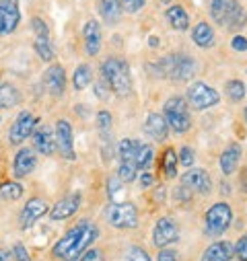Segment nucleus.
<instances>
[{
  "label": "nucleus",
  "instance_id": "obj_34",
  "mask_svg": "<svg viewBox=\"0 0 247 261\" xmlns=\"http://www.w3.org/2000/svg\"><path fill=\"white\" fill-rule=\"evenodd\" d=\"M227 97L231 101H241L245 97V85L241 81H237V79H231L227 83Z\"/></svg>",
  "mask_w": 247,
  "mask_h": 261
},
{
  "label": "nucleus",
  "instance_id": "obj_29",
  "mask_svg": "<svg viewBox=\"0 0 247 261\" xmlns=\"http://www.w3.org/2000/svg\"><path fill=\"white\" fill-rule=\"evenodd\" d=\"M153 161H155V150L151 144H140L136 140V165H138V171H149L153 167Z\"/></svg>",
  "mask_w": 247,
  "mask_h": 261
},
{
  "label": "nucleus",
  "instance_id": "obj_47",
  "mask_svg": "<svg viewBox=\"0 0 247 261\" xmlns=\"http://www.w3.org/2000/svg\"><path fill=\"white\" fill-rule=\"evenodd\" d=\"M11 259H13V255L7 249H0V261H11Z\"/></svg>",
  "mask_w": 247,
  "mask_h": 261
},
{
  "label": "nucleus",
  "instance_id": "obj_16",
  "mask_svg": "<svg viewBox=\"0 0 247 261\" xmlns=\"http://www.w3.org/2000/svg\"><path fill=\"white\" fill-rule=\"evenodd\" d=\"M179 239V228H177V222L171 220V218H161L157 220L155 228H153V241L157 247L165 249L167 245L175 243Z\"/></svg>",
  "mask_w": 247,
  "mask_h": 261
},
{
  "label": "nucleus",
  "instance_id": "obj_21",
  "mask_svg": "<svg viewBox=\"0 0 247 261\" xmlns=\"http://www.w3.org/2000/svg\"><path fill=\"white\" fill-rule=\"evenodd\" d=\"M144 132L157 142H163L169 136V125H167L163 113H149V117L144 121Z\"/></svg>",
  "mask_w": 247,
  "mask_h": 261
},
{
  "label": "nucleus",
  "instance_id": "obj_33",
  "mask_svg": "<svg viewBox=\"0 0 247 261\" xmlns=\"http://www.w3.org/2000/svg\"><path fill=\"white\" fill-rule=\"evenodd\" d=\"M163 171L167 179H173L177 173V154L173 152V148H167L163 152Z\"/></svg>",
  "mask_w": 247,
  "mask_h": 261
},
{
  "label": "nucleus",
  "instance_id": "obj_11",
  "mask_svg": "<svg viewBox=\"0 0 247 261\" xmlns=\"http://www.w3.org/2000/svg\"><path fill=\"white\" fill-rule=\"evenodd\" d=\"M21 23L19 0H0V35H11Z\"/></svg>",
  "mask_w": 247,
  "mask_h": 261
},
{
  "label": "nucleus",
  "instance_id": "obj_4",
  "mask_svg": "<svg viewBox=\"0 0 247 261\" xmlns=\"http://www.w3.org/2000/svg\"><path fill=\"white\" fill-rule=\"evenodd\" d=\"M163 117L169 125V129H173L175 134H185L192 127V117H190V105L183 97H171L165 101L163 105Z\"/></svg>",
  "mask_w": 247,
  "mask_h": 261
},
{
  "label": "nucleus",
  "instance_id": "obj_50",
  "mask_svg": "<svg viewBox=\"0 0 247 261\" xmlns=\"http://www.w3.org/2000/svg\"><path fill=\"white\" fill-rule=\"evenodd\" d=\"M161 3H163V5H169V3H173V0H161Z\"/></svg>",
  "mask_w": 247,
  "mask_h": 261
},
{
  "label": "nucleus",
  "instance_id": "obj_41",
  "mask_svg": "<svg viewBox=\"0 0 247 261\" xmlns=\"http://www.w3.org/2000/svg\"><path fill=\"white\" fill-rule=\"evenodd\" d=\"M121 187H124V183L119 181L117 175H113V177L107 179V193H109V198H115V193H117Z\"/></svg>",
  "mask_w": 247,
  "mask_h": 261
},
{
  "label": "nucleus",
  "instance_id": "obj_17",
  "mask_svg": "<svg viewBox=\"0 0 247 261\" xmlns=\"http://www.w3.org/2000/svg\"><path fill=\"white\" fill-rule=\"evenodd\" d=\"M33 140V148L43 154V156H52L56 152V136H54V129L47 125H37L31 134Z\"/></svg>",
  "mask_w": 247,
  "mask_h": 261
},
{
  "label": "nucleus",
  "instance_id": "obj_35",
  "mask_svg": "<svg viewBox=\"0 0 247 261\" xmlns=\"http://www.w3.org/2000/svg\"><path fill=\"white\" fill-rule=\"evenodd\" d=\"M31 29H33L35 37H39V39H50V27H47V23H45L41 17H33V19H31Z\"/></svg>",
  "mask_w": 247,
  "mask_h": 261
},
{
  "label": "nucleus",
  "instance_id": "obj_26",
  "mask_svg": "<svg viewBox=\"0 0 247 261\" xmlns=\"http://www.w3.org/2000/svg\"><path fill=\"white\" fill-rule=\"evenodd\" d=\"M21 91L13 83H0V107L3 109H13L21 103Z\"/></svg>",
  "mask_w": 247,
  "mask_h": 261
},
{
  "label": "nucleus",
  "instance_id": "obj_3",
  "mask_svg": "<svg viewBox=\"0 0 247 261\" xmlns=\"http://www.w3.org/2000/svg\"><path fill=\"white\" fill-rule=\"evenodd\" d=\"M208 9L214 23L227 25L231 29H239L247 21L245 11L237 0H208Z\"/></svg>",
  "mask_w": 247,
  "mask_h": 261
},
{
  "label": "nucleus",
  "instance_id": "obj_30",
  "mask_svg": "<svg viewBox=\"0 0 247 261\" xmlns=\"http://www.w3.org/2000/svg\"><path fill=\"white\" fill-rule=\"evenodd\" d=\"M23 193H25V189L17 181H5L0 185V200L3 202H17L23 198Z\"/></svg>",
  "mask_w": 247,
  "mask_h": 261
},
{
  "label": "nucleus",
  "instance_id": "obj_12",
  "mask_svg": "<svg viewBox=\"0 0 247 261\" xmlns=\"http://www.w3.org/2000/svg\"><path fill=\"white\" fill-rule=\"evenodd\" d=\"M181 187H185L190 193L208 195L212 191V179L204 169H190L181 177Z\"/></svg>",
  "mask_w": 247,
  "mask_h": 261
},
{
  "label": "nucleus",
  "instance_id": "obj_39",
  "mask_svg": "<svg viewBox=\"0 0 247 261\" xmlns=\"http://www.w3.org/2000/svg\"><path fill=\"white\" fill-rule=\"evenodd\" d=\"M11 255H13V259H15V261H31L29 251H27L21 243H17V245L13 247V253H11Z\"/></svg>",
  "mask_w": 247,
  "mask_h": 261
},
{
  "label": "nucleus",
  "instance_id": "obj_46",
  "mask_svg": "<svg viewBox=\"0 0 247 261\" xmlns=\"http://www.w3.org/2000/svg\"><path fill=\"white\" fill-rule=\"evenodd\" d=\"M153 183H155V177H153L151 173H144V175L140 177V185H142V187H149V185H153Z\"/></svg>",
  "mask_w": 247,
  "mask_h": 261
},
{
  "label": "nucleus",
  "instance_id": "obj_49",
  "mask_svg": "<svg viewBox=\"0 0 247 261\" xmlns=\"http://www.w3.org/2000/svg\"><path fill=\"white\" fill-rule=\"evenodd\" d=\"M149 43L155 47V45H159V39H157V37H151V39H149Z\"/></svg>",
  "mask_w": 247,
  "mask_h": 261
},
{
  "label": "nucleus",
  "instance_id": "obj_2",
  "mask_svg": "<svg viewBox=\"0 0 247 261\" xmlns=\"http://www.w3.org/2000/svg\"><path fill=\"white\" fill-rule=\"evenodd\" d=\"M101 79L107 83L111 93L117 97H128L132 91V74L126 60L121 58H107L101 64Z\"/></svg>",
  "mask_w": 247,
  "mask_h": 261
},
{
  "label": "nucleus",
  "instance_id": "obj_15",
  "mask_svg": "<svg viewBox=\"0 0 247 261\" xmlns=\"http://www.w3.org/2000/svg\"><path fill=\"white\" fill-rule=\"evenodd\" d=\"M196 76V60L185 54H173V68L169 79L177 83H185Z\"/></svg>",
  "mask_w": 247,
  "mask_h": 261
},
{
  "label": "nucleus",
  "instance_id": "obj_23",
  "mask_svg": "<svg viewBox=\"0 0 247 261\" xmlns=\"http://www.w3.org/2000/svg\"><path fill=\"white\" fill-rule=\"evenodd\" d=\"M239 159H241V146L239 144H229L227 150L220 154V163H218L223 175H233L239 167Z\"/></svg>",
  "mask_w": 247,
  "mask_h": 261
},
{
  "label": "nucleus",
  "instance_id": "obj_18",
  "mask_svg": "<svg viewBox=\"0 0 247 261\" xmlns=\"http://www.w3.org/2000/svg\"><path fill=\"white\" fill-rule=\"evenodd\" d=\"M79 208H81V193H70L66 198H62L47 214L52 220H68L79 212Z\"/></svg>",
  "mask_w": 247,
  "mask_h": 261
},
{
  "label": "nucleus",
  "instance_id": "obj_38",
  "mask_svg": "<svg viewBox=\"0 0 247 261\" xmlns=\"http://www.w3.org/2000/svg\"><path fill=\"white\" fill-rule=\"evenodd\" d=\"M128 261H151L149 253L142 249V247H130L128 249Z\"/></svg>",
  "mask_w": 247,
  "mask_h": 261
},
{
  "label": "nucleus",
  "instance_id": "obj_51",
  "mask_svg": "<svg viewBox=\"0 0 247 261\" xmlns=\"http://www.w3.org/2000/svg\"><path fill=\"white\" fill-rule=\"evenodd\" d=\"M245 121H247V107H245Z\"/></svg>",
  "mask_w": 247,
  "mask_h": 261
},
{
  "label": "nucleus",
  "instance_id": "obj_42",
  "mask_svg": "<svg viewBox=\"0 0 247 261\" xmlns=\"http://www.w3.org/2000/svg\"><path fill=\"white\" fill-rule=\"evenodd\" d=\"M109 93H111V89L107 87V83L101 79V81H97L95 83V95L101 99V101H105V99H109Z\"/></svg>",
  "mask_w": 247,
  "mask_h": 261
},
{
  "label": "nucleus",
  "instance_id": "obj_37",
  "mask_svg": "<svg viewBox=\"0 0 247 261\" xmlns=\"http://www.w3.org/2000/svg\"><path fill=\"white\" fill-rule=\"evenodd\" d=\"M194 161H196V152L190 148V146H183L181 150H179V159H177V163L179 165H183V167H192L194 165Z\"/></svg>",
  "mask_w": 247,
  "mask_h": 261
},
{
  "label": "nucleus",
  "instance_id": "obj_19",
  "mask_svg": "<svg viewBox=\"0 0 247 261\" xmlns=\"http://www.w3.org/2000/svg\"><path fill=\"white\" fill-rule=\"evenodd\" d=\"M35 165H37L35 150L33 148H19L15 159H13V175L17 179H23L35 169Z\"/></svg>",
  "mask_w": 247,
  "mask_h": 261
},
{
  "label": "nucleus",
  "instance_id": "obj_40",
  "mask_svg": "<svg viewBox=\"0 0 247 261\" xmlns=\"http://www.w3.org/2000/svg\"><path fill=\"white\" fill-rule=\"evenodd\" d=\"M235 255L239 257V261H247V234H243L237 245H235Z\"/></svg>",
  "mask_w": 247,
  "mask_h": 261
},
{
  "label": "nucleus",
  "instance_id": "obj_45",
  "mask_svg": "<svg viewBox=\"0 0 247 261\" xmlns=\"http://www.w3.org/2000/svg\"><path fill=\"white\" fill-rule=\"evenodd\" d=\"M157 261H179V255L173 249H163L157 257Z\"/></svg>",
  "mask_w": 247,
  "mask_h": 261
},
{
  "label": "nucleus",
  "instance_id": "obj_22",
  "mask_svg": "<svg viewBox=\"0 0 247 261\" xmlns=\"http://www.w3.org/2000/svg\"><path fill=\"white\" fill-rule=\"evenodd\" d=\"M235 257V247L233 243L229 241H218L214 245H210L204 255H202V261H231Z\"/></svg>",
  "mask_w": 247,
  "mask_h": 261
},
{
  "label": "nucleus",
  "instance_id": "obj_43",
  "mask_svg": "<svg viewBox=\"0 0 247 261\" xmlns=\"http://www.w3.org/2000/svg\"><path fill=\"white\" fill-rule=\"evenodd\" d=\"M81 261H103V251H101V249L91 247V249H87V251L83 253Z\"/></svg>",
  "mask_w": 247,
  "mask_h": 261
},
{
  "label": "nucleus",
  "instance_id": "obj_31",
  "mask_svg": "<svg viewBox=\"0 0 247 261\" xmlns=\"http://www.w3.org/2000/svg\"><path fill=\"white\" fill-rule=\"evenodd\" d=\"M111 125H113L111 113H109V111H105V109L97 111V129H99V134H101V138H103V140L111 136Z\"/></svg>",
  "mask_w": 247,
  "mask_h": 261
},
{
  "label": "nucleus",
  "instance_id": "obj_5",
  "mask_svg": "<svg viewBox=\"0 0 247 261\" xmlns=\"http://www.w3.org/2000/svg\"><path fill=\"white\" fill-rule=\"evenodd\" d=\"M107 224L119 230H130L136 228L138 224V208L132 202H119V204H109L103 212Z\"/></svg>",
  "mask_w": 247,
  "mask_h": 261
},
{
  "label": "nucleus",
  "instance_id": "obj_28",
  "mask_svg": "<svg viewBox=\"0 0 247 261\" xmlns=\"http://www.w3.org/2000/svg\"><path fill=\"white\" fill-rule=\"evenodd\" d=\"M93 83V68L89 64H81V66L75 70L72 74V87L75 91H85L87 87H91Z\"/></svg>",
  "mask_w": 247,
  "mask_h": 261
},
{
  "label": "nucleus",
  "instance_id": "obj_8",
  "mask_svg": "<svg viewBox=\"0 0 247 261\" xmlns=\"http://www.w3.org/2000/svg\"><path fill=\"white\" fill-rule=\"evenodd\" d=\"M231 220H233V210H231V206L229 204H225V202H218V204H214V206H210L208 208V212H206V234H210V237H216V234H223L229 226H231Z\"/></svg>",
  "mask_w": 247,
  "mask_h": 261
},
{
  "label": "nucleus",
  "instance_id": "obj_20",
  "mask_svg": "<svg viewBox=\"0 0 247 261\" xmlns=\"http://www.w3.org/2000/svg\"><path fill=\"white\" fill-rule=\"evenodd\" d=\"M83 39H85V51L89 56H97L101 51L103 37H101V25H99V21L91 19V21L85 23V27H83Z\"/></svg>",
  "mask_w": 247,
  "mask_h": 261
},
{
  "label": "nucleus",
  "instance_id": "obj_6",
  "mask_svg": "<svg viewBox=\"0 0 247 261\" xmlns=\"http://www.w3.org/2000/svg\"><path fill=\"white\" fill-rule=\"evenodd\" d=\"M117 156H119V169L117 177L121 183H130L138 175V165H136V140H121L117 146Z\"/></svg>",
  "mask_w": 247,
  "mask_h": 261
},
{
  "label": "nucleus",
  "instance_id": "obj_24",
  "mask_svg": "<svg viewBox=\"0 0 247 261\" xmlns=\"http://www.w3.org/2000/svg\"><path fill=\"white\" fill-rule=\"evenodd\" d=\"M192 39H194V43H196L198 47H202V49L212 47V43H214V29H212V25L206 23V21H200V23L192 29Z\"/></svg>",
  "mask_w": 247,
  "mask_h": 261
},
{
  "label": "nucleus",
  "instance_id": "obj_36",
  "mask_svg": "<svg viewBox=\"0 0 247 261\" xmlns=\"http://www.w3.org/2000/svg\"><path fill=\"white\" fill-rule=\"evenodd\" d=\"M117 5L121 9V13H138L140 9H144L146 0H117Z\"/></svg>",
  "mask_w": 247,
  "mask_h": 261
},
{
  "label": "nucleus",
  "instance_id": "obj_44",
  "mask_svg": "<svg viewBox=\"0 0 247 261\" xmlns=\"http://www.w3.org/2000/svg\"><path fill=\"white\" fill-rule=\"evenodd\" d=\"M231 45H233L235 51H245V49H247V37H243V35H235L233 41H231Z\"/></svg>",
  "mask_w": 247,
  "mask_h": 261
},
{
  "label": "nucleus",
  "instance_id": "obj_7",
  "mask_svg": "<svg viewBox=\"0 0 247 261\" xmlns=\"http://www.w3.org/2000/svg\"><path fill=\"white\" fill-rule=\"evenodd\" d=\"M188 105H192V109L196 111H202V109H208V107H214L218 101H220V95L216 89H212L210 85L202 83V81H196L190 85L188 89Z\"/></svg>",
  "mask_w": 247,
  "mask_h": 261
},
{
  "label": "nucleus",
  "instance_id": "obj_10",
  "mask_svg": "<svg viewBox=\"0 0 247 261\" xmlns=\"http://www.w3.org/2000/svg\"><path fill=\"white\" fill-rule=\"evenodd\" d=\"M54 136H56V150L62 154L64 161H75V136H72V125L66 119H58L54 127Z\"/></svg>",
  "mask_w": 247,
  "mask_h": 261
},
{
  "label": "nucleus",
  "instance_id": "obj_48",
  "mask_svg": "<svg viewBox=\"0 0 247 261\" xmlns=\"http://www.w3.org/2000/svg\"><path fill=\"white\" fill-rule=\"evenodd\" d=\"M241 177H243V187L247 189V167L243 169V173H241Z\"/></svg>",
  "mask_w": 247,
  "mask_h": 261
},
{
  "label": "nucleus",
  "instance_id": "obj_32",
  "mask_svg": "<svg viewBox=\"0 0 247 261\" xmlns=\"http://www.w3.org/2000/svg\"><path fill=\"white\" fill-rule=\"evenodd\" d=\"M33 49H35V54H37L43 62H52V60H54V47H52V41H50V39H39V37H35Z\"/></svg>",
  "mask_w": 247,
  "mask_h": 261
},
{
  "label": "nucleus",
  "instance_id": "obj_1",
  "mask_svg": "<svg viewBox=\"0 0 247 261\" xmlns=\"http://www.w3.org/2000/svg\"><path fill=\"white\" fill-rule=\"evenodd\" d=\"M99 230L91 220H81L68 232H64L54 245L52 253L60 261H79L83 253L95 243Z\"/></svg>",
  "mask_w": 247,
  "mask_h": 261
},
{
  "label": "nucleus",
  "instance_id": "obj_14",
  "mask_svg": "<svg viewBox=\"0 0 247 261\" xmlns=\"http://www.w3.org/2000/svg\"><path fill=\"white\" fill-rule=\"evenodd\" d=\"M43 85L47 93L56 99H60L66 91V70L62 64H52V66L43 72Z\"/></svg>",
  "mask_w": 247,
  "mask_h": 261
},
{
  "label": "nucleus",
  "instance_id": "obj_25",
  "mask_svg": "<svg viewBox=\"0 0 247 261\" xmlns=\"http://www.w3.org/2000/svg\"><path fill=\"white\" fill-rule=\"evenodd\" d=\"M167 21H169V25L175 29V31H188L190 29V15L185 13V9L183 7H179V5H173V7H169L167 9Z\"/></svg>",
  "mask_w": 247,
  "mask_h": 261
},
{
  "label": "nucleus",
  "instance_id": "obj_13",
  "mask_svg": "<svg viewBox=\"0 0 247 261\" xmlns=\"http://www.w3.org/2000/svg\"><path fill=\"white\" fill-rule=\"evenodd\" d=\"M47 212H50V208H47V202H45V200H41V198H31V200H27L25 208L21 210L19 226H21L23 230H29V228H31L37 220H41Z\"/></svg>",
  "mask_w": 247,
  "mask_h": 261
},
{
  "label": "nucleus",
  "instance_id": "obj_27",
  "mask_svg": "<svg viewBox=\"0 0 247 261\" xmlns=\"http://www.w3.org/2000/svg\"><path fill=\"white\" fill-rule=\"evenodd\" d=\"M99 15L107 25H115L121 19V9L117 0H99Z\"/></svg>",
  "mask_w": 247,
  "mask_h": 261
},
{
  "label": "nucleus",
  "instance_id": "obj_9",
  "mask_svg": "<svg viewBox=\"0 0 247 261\" xmlns=\"http://www.w3.org/2000/svg\"><path fill=\"white\" fill-rule=\"evenodd\" d=\"M39 125V121H37V117L31 113V111H21L19 115H17V119L13 121V125L9 127V142L13 144V146H19V144H23L31 134H33V129Z\"/></svg>",
  "mask_w": 247,
  "mask_h": 261
}]
</instances>
